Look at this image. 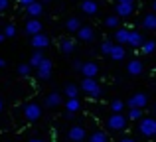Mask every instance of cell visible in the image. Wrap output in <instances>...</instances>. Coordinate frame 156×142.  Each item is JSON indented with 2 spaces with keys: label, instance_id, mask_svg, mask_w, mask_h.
<instances>
[{
  "label": "cell",
  "instance_id": "18",
  "mask_svg": "<svg viewBox=\"0 0 156 142\" xmlns=\"http://www.w3.org/2000/svg\"><path fill=\"white\" fill-rule=\"evenodd\" d=\"M59 51L65 54V55L73 54V51H75V40L73 38H61L59 40Z\"/></svg>",
  "mask_w": 156,
  "mask_h": 142
},
{
  "label": "cell",
  "instance_id": "44",
  "mask_svg": "<svg viewBox=\"0 0 156 142\" xmlns=\"http://www.w3.org/2000/svg\"><path fill=\"white\" fill-rule=\"evenodd\" d=\"M51 2V0H42V4H50Z\"/></svg>",
  "mask_w": 156,
  "mask_h": 142
},
{
  "label": "cell",
  "instance_id": "27",
  "mask_svg": "<svg viewBox=\"0 0 156 142\" xmlns=\"http://www.w3.org/2000/svg\"><path fill=\"white\" fill-rule=\"evenodd\" d=\"M87 142H109V136H107L105 130H95V132L89 134Z\"/></svg>",
  "mask_w": 156,
  "mask_h": 142
},
{
  "label": "cell",
  "instance_id": "6",
  "mask_svg": "<svg viewBox=\"0 0 156 142\" xmlns=\"http://www.w3.org/2000/svg\"><path fill=\"white\" fill-rule=\"evenodd\" d=\"M146 105H148V95L146 93H134L126 101V107L129 109H144Z\"/></svg>",
  "mask_w": 156,
  "mask_h": 142
},
{
  "label": "cell",
  "instance_id": "36",
  "mask_svg": "<svg viewBox=\"0 0 156 142\" xmlns=\"http://www.w3.org/2000/svg\"><path fill=\"white\" fill-rule=\"evenodd\" d=\"M8 6H10V0H0V12L8 10Z\"/></svg>",
  "mask_w": 156,
  "mask_h": 142
},
{
  "label": "cell",
  "instance_id": "46",
  "mask_svg": "<svg viewBox=\"0 0 156 142\" xmlns=\"http://www.w3.org/2000/svg\"><path fill=\"white\" fill-rule=\"evenodd\" d=\"M51 142H57V140H51Z\"/></svg>",
  "mask_w": 156,
  "mask_h": 142
},
{
  "label": "cell",
  "instance_id": "16",
  "mask_svg": "<svg viewBox=\"0 0 156 142\" xmlns=\"http://www.w3.org/2000/svg\"><path fill=\"white\" fill-rule=\"evenodd\" d=\"M140 26L144 28L146 32H156V14H154V12H148V14L142 16Z\"/></svg>",
  "mask_w": 156,
  "mask_h": 142
},
{
  "label": "cell",
  "instance_id": "22",
  "mask_svg": "<svg viewBox=\"0 0 156 142\" xmlns=\"http://www.w3.org/2000/svg\"><path fill=\"white\" fill-rule=\"evenodd\" d=\"M113 61H122V59L126 57V50H125V46H119V43H115V47H113V51H111V55H109Z\"/></svg>",
  "mask_w": 156,
  "mask_h": 142
},
{
  "label": "cell",
  "instance_id": "43",
  "mask_svg": "<svg viewBox=\"0 0 156 142\" xmlns=\"http://www.w3.org/2000/svg\"><path fill=\"white\" fill-rule=\"evenodd\" d=\"M152 12L156 14V0H152Z\"/></svg>",
  "mask_w": 156,
  "mask_h": 142
},
{
  "label": "cell",
  "instance_id": "15",
  "mask_svg": "<svg viewBox=\"0 0 156 142\" xmlns=\"http://www.w3.org/2000/svg\"><path fill=\"white\" fill-rule=\"evenodd\" d=\"M79 10L87 16H95L99 12V4H97V0H83L79 4Z\"/></svg>",
  "mask_w": 156,
  "mask_h": 142
},
{
  "label": "cell",
  "instance_id": "38",
  "mask_svg": "<svg viewBox=\"0 0 156 142\" xmlns=\"http://www.w3.org/2000/svg\"><path fill=\"white\" fill-rule=\"evenodd\" d=\"M4 67H6V61H4V59H2V57H0V71H2V69H4Z\"/></svg>",
  "mask_w": 156,
  "mask_h": 142
},
{
  "label": "cell",
  "instance_id": "41",
  "mask_svg": "<svg viewBox=\"0 0 156 142\" xmlns=\"http://www.w3.org/2000/svg\"><path fill=\"white\" fill-rule=\"evenodd\" d=\"M28 142H44V140H42V138H30Z\"/></svg>",
  "mask_w": 156,
  "mask_h": 142
},
{
  "label": "cell",
  "instance_id": "8",
  "mask_svg": "<svg viewBox=\"0 0 156 142\" xmlns=\"http://www.w3.org/2000/svg\"><path fill=\"white\" fill-rule=\"evenodd\" d=\"M134 8H136V4L117 2V4H115V14H117L119 18H130V16L134 14Z\"/></svg>",
  "mask_w": 156,
  "mask_h": 142
},
{
  "label": "cell",
  "instance_id": "1",
  "mask_svg": "<svg viewBox=\"0 0 156 142\" xmlns=\"http://www.w3.org/2000/svg\"><path fill=\"white\" fill-rule=\"evenodd\" d=\"M79 87H81V91L87 97H91V99H99V97L103 95V87L99 85L97 79H83Z\"/></svg>",
  "mask_w": 156,
  "mask_h": 142
},
{
  "label": "cell",
  "instance_id": "4",
  "mask_svg": "<svg viewBox=\"0 0 156 142\" xmlns=\"http://www.w3.org/2000/svg\"><path fill=\"white\" fill-rule=\"evenodd\" d=\"M40 116H42V107L36 101H30L24 105V119L28 123H36V120H40Z\"/></svg>",
  "mask_w": 156,
  "mask_h": 142
},
{
  "label": "cell",
  "instance_id": "9",
  "mask_svg": "<svg viewBox=\"0 0 156 142\" xmlns=\"http://www.w3.org/2000/svg\"><path fill=\"white\" fill-rule=\"evenodd\" d=\"M67 138L71 140V142H85L89 136H87V132H85L83 126L75 124V126H71V128L67 130Z\"/></svg>",
  "mask_w": 156,
  "mask_h": 142
},
{
  "label": "cell",
  "instance_id": "20",
  "mask_svg": "<svg viewBox=\"0 0 156 142\" xmlns=\"http://www.w3.org/2000/svg\"><path fill=\"white\" fill-rule=\"evenodd\" d=\"M129 36H130L129 28H119V30L115 32V42H117L119 46H126V43H129Z\"/></svg>",
  "mask_w": 156,
  "mask_h": 142
},
{
  "label": "cell",
  "instance_id": "23",
  "mask_svg": "<svg viewBox=\"0 0 156 142\" xmlns=\"http://www.w3.org/2000/svg\"><path fill=\"white\" fill-rule=\"evenodd\" d=\"M26 12H28V16H30V18L40 20V16L44 14V4L42 2H36V4H32V6H28Z\"/></svg>",
  "mask_w": 156,
  "mask_h": 142
},
{
  "label": "cell",
  "instance_id": "3",
  "mask_svg": "<svg viewBox=\"0 0 156 142\" xmlns=\"http://www.w3.org/2000/svg\"><path fill=\"white\" fill-rule=\"evenodd\" d=\"M138 132H140L144 138H154L156 136V119L144 116V119L138 123Z\"/></svg>",
  "mask_w": 156,
  "mask_h": 142
},
{
  "label": "cell",
  "instance_id": "7",
  "mask_svg": "<svg viewBox=\"0 0 156 142\" xmlns=\"http://www.w3.org/2000/svg\"><path fill=\"white\" fill-rule=\"evenodd\" d=\"M99 71H101L99 63H95V61H85L79 73L83 75V79H97V75H99Z\"/></svg>",
  "mask_w": 156,
  "mask_h": 142
},
{
  "label": "cell",
  "instance_id": "21",
  "mask_svg": "<svg viewBox=\"0 0 156 142\" xmlns=\"http://www.w3.org/2000/svg\"><path fill=\"white\" fill-rule=\"evenodd\" d=\"M79 89L75 83H65L63 93H65V99H79Z\"/></svg>",
  "mask_w": 156,
  "mask_h": 142
},
{
  "label": "cell",
  "instance_id": "25",
  "mask_svg": "<svg viewBox=\"0 0 156 142\" xmlns=\"http://www.w3.org/2000/svg\"><path fill=\"white\" fill-rule=\"evenodd\" d=\"M103 24H105L107 28H111V30L117 32L119 28H121V18H119L117 14H111V16H107V18L103 20Z\"/></svg>",
  "mask_w": 156,
  "mask_h": 142
},
{
  "label": "cell",
  "instance_id": "35",
  "mask_svg": "<svg viewBox=\"0 0 156 142\" xmlns=\"http://www.w3.org/2000/svg\"><path fill=\"white\" fill-rule=\"evenodd\" d=\"M83 63H85V61H81V59H75V61H73V69H75V71H81Z\"/></svg>",
  "mask_w": 156,
  "mask_h": 142
},
{
  "label": "cell",
  "instance_id": "28",
  "mask_svg": "<svg viewBox=\"0 0 156 142\" xmlns=\"http://www.w3.org/2000/svg\"><path fill=\"white\" fill-rule=\"evenodd\" d=\"M111 113H117V115H122V111H125V107H126V103H122L121 99H113L111 101Z\"/></svg>",
  "mask_w": 156,
  "mask_h": 142
},
{
  "label": "cell",
  "instance_id": "14",
  "mask_svg": "<svg viewBox=\"0 0 156 142\" xmlns=\"http://www.w3.org/2000/svg\"><path fill=\"white\" fill-rule=\"evenodd\" d=\"M144 36L140 34V32H136V30H130V36H129V43L126 46L129 47H134V50H140L142 46H144Z\"/></svg>",
  "mask_w": 156,
  "mask_h": 142
},
{
  "label": "cell",
  "instance_id": "33",
  "mask_svg": "<svg viewBox=\"0 0 156 142\" xmlns=\"http://www.w3.org/2000/svg\"><path fill=\"white\" fill-rule=\"evenodd\" d=\"M2 32H4L6 38H14V36H16V26H14V24H6Z\"/></svg>",
  "mask_w": 156,
  "mask_h": 142
},
{
  "label": "cell",
  "instance_id": "10",
  "mask_svg": "<svg viewBox=\"0 0 156 142\" xmlns=\"http://www.w3.org/2000/svg\"><path fill=\"white\" fill-rule=\"evenodd\" d=\"M42 30H44L42 22H40V20H36V18H28L26 26H24V32H26V34L30 36V38H34V36L42 34Z\"/></svg>",
  "mask_w": 156,
  "mask_h": 142
},
{
  "label": "cell",
  "instance_id": "45",
  "mask_svg": "<svg viewBox=\"0 0 156 142\" xmlns=\"http://www.w3.org/2000/svg\"><path fill=\"white\" fill-rule=\"evenodd\" d=\"M154 113H156V103H154Z\"/></svg>",
  "mask_w": 156,
  "mask_h": 142
},
{
  "label": "cell",
  "instance_id": "2",
  "mask_svg": "<svg viewBox=\"0 0 156 142\" xmlns=\"http://www.w3.org/2000/svg\"><path fill=\"white\" fill-rule=\"evenodd\" d=\"M107 123V128L113 132H121L126 128V123H129V116L125 115H117V113H111V116L105 120Z\"/></svg>",
  "mask_w": 156,
  "mask_h": 142
},
{
  "label": "cell",
  "instance_id": "37",
  "mask_svg": "<svg viewBox=\"0 0 156 142\" xmlns=\"http://www.w3.org/2000/svg\"><path fill=\"white\" fill-rule=\"evenodd\" d=\"M119 142H136V140H134V138H130V136H122V138L119 140Z\"/></svg>",
  "mask_w": 156,
  "mask_h": 142
},
{
  "label": "cell",
  "instance_id": "34",
  "mask_svg": "<svg viewBox=\"0 0 156 142\" xmlns=\"http://www.w3.org/2000/svg\"><path fill=\"white\" fill-rule=\"evenodd\" d=\"M36 2H40V0H18V4H20V6H24V8L32 6V4H36Z\"/></svg>",
  "mask_w": 156,
  "mask_h": 142
},
{
  "label": "cell",
  "instance_id": "31",
  "mask_svg": "<svg viewBox=\"0 0 156 142\" xmlns=\"http://www.w3.org/2000/svg\"><path fill=\"white\" fill-rule=\"evenodd\" d=\"M144 119V115H142V109H129V120H140Z\"/></svg>",
  "mask_w": 156,
  "mask_h": 142
},
{
  "label": "cell",
  "instance_id": "26",
  "mask_svg": "<svg viewBox=\"0 0 156 142\" xmlns=\"http://www.w3.org/2000/svg\"><path fill=\"white\" fill-rule=\"evenodd\" d=\"M79 109H81L79 99H65V113H73V115H75Z\"/></svg>",
  "mask_w": 156,
  "mask_h": 142
},
{
  "label": "cell",
  "instance_id": "40",
  "mask_svg": "<svg viewBox=\"0 0 156 142\" xmlns=\"http://www.w3.org/2000/svg\"><path fill=\"white\" fill-rule=\"evenodd\" d=\"M2 111H4V99L0 97V113H2Z\"/></svg>",
  "mask_w": 156,
  "mask_h": 142
},
{
  "label": "cell",
  "instance_id": "24",
  "mask_svg": "<svg viewBox=\"0 0 156 142\" xmlns=\"http://www.w3.org/2000/svg\"><path fill=\"white\" fill-rule=\"evenodd\" d=\"M46 59V55L42 54V51H38V50H34V54L30 55V59H28V63L32 65V69H38L40 65H42V61Z\"/></svg>",
  "mask_w": 156,
  "mask_h": 142
},
{
  "label": "cell",
  "instance_id": "42",
  "mask_svg": "<svg viewBox=\"0 0 156 142\" xmlns=\"http://www.w3.org/2000/svg\"><path fill=\"white\" fill-rule=\"evenodd\" d=\"M4 38H6V36H4V32H0V43L4 42Z\"/></svg>",
  "mask_w": 156,
  "mask_h": 142
},
{
  "label": "cell",
  "instance_id": "29",
  "mask_svg": "<svg viewBox=\"0 0 156 142\" xmlns=\"http://www.w3.org/2000/svg\"><path fill=\"white\" fill-rule=\"evenodd\" d=\"M16 71H18V75L22 77V79H28V77L32 75V65H30V63H20Z\"/></svg>",
  "mask_w": 156,
  "mask_h": 142
},
{
  "label": "cell",
  "instance_id": "32",
  "mask_svg": "<svg viewBox=\"0 0 156 142\" xmlns=\"http://www.w3.org/2000/svg\"><path fill=\"white\" fill-rule=\"evenodd\" d=\"M113 47H115L113 40H105V42L101 43V54H103V55H111V51H113Z\"/></svg>",
  "mask_w": 156,
  "mask_h": 142
},
{
  "label": "cell",
  "instance_id": "19",
  "mask_svg": "<svg viewBox=\"0 0 156 142\" xmlns=\"http://www.w3.org/2000/svg\"><path fill=\"white\" fill-rule=\"evenodd\" d=\"M81 28H83V24H81V20L77 18V16H71V18L65 20V30L71 32V34H77Z\"/></svg>",
  "mask_w": 156,
  "mask_h": 142
},
{
  "label": "cell",
  "instance_id": "12",
  "mask_svg": "<svg viewBox=\"0 0 156 142\" xmlns=\"http://www.w3.org/2000/svg\"><path fill=\"white\" fill-rule=\"evenodd\" d=\"M126 73H129L130 77H138V75H142L144 73V63L140 61V59H130L129 63H126Z\"/></svg>",
  "mask_w": 156,
  "mask_h": 142
},
{
  "label": "cell",
  "instance_id": "5",
  "mask_svg": "<svg viewBox=\"0 0 156 142\" xmlns=\"http://www.w3.org/2000/svg\"><path fill=\"white\" fill-rule=\"evenodd\" d=\"M51 71H53V61L50 57H46L42 61V65L36 69V77H38L40 81H50L51 79Z\"/></svg>",
  "mask_w": 156,
  "mask_h": 142
},
{
  "label": "cell",
  "instance_id": "30",
  "mask_svg": "<svg viewBox=\"0 0 156 142\" xmlns=\"http://www.w3.org/2000/svg\"><path fill=\"white\" fill-rule=\"evenodd\" d=\"M154 50H156V40H146V42H144V46L140 47V51H142V54H144V55L152 54Z\"/></svg>",
  "mask_w": 156,
  "mask_h": 142
},
{
  "label": "cell",
  "instance_id": "39",
  "mask_svg": "<svg viewBox=\"0 0 156 142\" xmlns=\"http://www.w3.org/2000/svg\"><path fill=\"white\" fill-rule=\"evenodd\" d=\"M117 2H126V4H136L134 0H117Z\"/></svg>",
  "mask_w": 156,
  "mask_h": 142
},
{
  "label": "cell",
  "instance_id": "13",
  "mask_svg": "<svg viewBox=\"0 0 156 142\" xmlns=\"http://www.w3.org/2000/svg\"><path fill=\"white\" fill-rule=\"evenodd\" d=\"M77 40H79V42H85V43L95 42V30H93V26H85L83 24V28L77 32Z\"/></svg>",
  "mask_w": 156,
  "mask_h": 142
},
{
  "label": "cell",
  "instance_id": "17",
  "mask_svg": "<svg viewBox=\"0 0 156 142\" xmlns=\"http://www.w3.org/2000/svg\"><path fill=\"white\" fill-rule=\"evenodd\" d=\"M44 105H46L48 109H57L59 105H63V99H61L59 93H50V95H46V99H44Z\"/></svg>",
  "mask_w": 156,
  "mask_h": 142
},
{
  "label": "cell",
  "instance_id": "11",
  "mask_svg": "<svg viewBox=\"0 0 156 142\" xmlns=\"http://www.w3.org/2000/svg\"><path fill=\"white\" fill-rule=\"evenodd\" d=\"M30 46L34 47V50H38V51L46 50V47L50 46V36H46L44 32L38 34V36H34V38H30Z\"/></svg>",
  "mask_w": 156,
  "mask_h": 142
}]
</instances>
